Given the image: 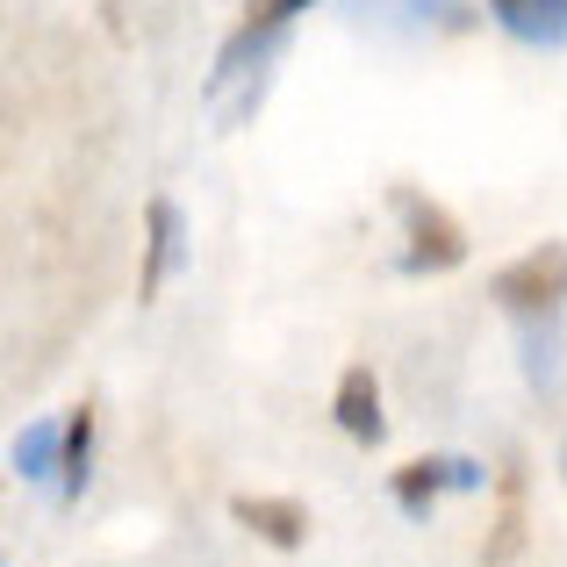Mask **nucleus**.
<instances>
[{
  "mask_svg": "<svg viewBox=\"0 0 567 567\" xmlns=\"http://www.w3.org/2000/svg\"><path fill=\"white\" fill-rule=\"evenodd\" d=\"M488 295H496V309L517 323L525 381L539 388V395H560V374H567V245L546 237V245L517 251L511 266L488 274Z\"/></svg>",
  "mask_w": 567,
  "mask_h": 567,
  "instance_id": "nucleus-1",
  "label": "nucleus"
},
{
  "mask_svg": "<svg viewBox=\"0 0 567 567\" xmlns=\"http://www.w3.org/2000/svg\"><path fill=\"white\" fill-rule=\"evenodd\" d=\"M388 208L402 216V274H453V266L467 259V230H460L431 194L388 187Z\"/></svg>",
  "mask_w": 567,
  "mask_h": 567,
  "instance_id": "nucleus-2",
  "label": "nucleus"
},
{
  "mask_svg": "<svg viewBox=\"0 0 567 567\" xmlns=\"http://www.w3.org/2000/svg\"><path fill=\"white\" fill-rule=\"evenodd\" d=\"M302 8H317V0H251L245 22H237V37L223 43V58H216V80H208V94H223V86L245 80L251 65H266V51L288 37V22H295Z\"/></svg>",
  "mask_w": 567,
  "mask_h": 567,
  "instance_id": "nucleus-3",
  "label": "nucleus"
},
{
  "mask_svg": "<svg viewBox=\"0 0 567 567\" xmlns=\"http://www.w3.org/2000/svg\"><path fill=\"white\" fill-rule=\"evenodd\" d=\"M482 482H488V467H482V460L431 453V460H410V467H395L388 496L402 503V517H416V525H424V517H431V503H439L445 488H460V496H467V488H482Z\"/></svg>",
  "mask_w": 567,
  "mask_h": 567,
  "instance_id": "nucleus-4",
  "label": "nucleus"
},
{
  "mask_svg": "<svg viewBox=\"0 0 567 567\" xmlns=\"http://www.w3.org/2000/svg\"><path fill=\"white\" fill-rule=\"evenodd\" d=\"M331 416H338V431H346V439H360V445H381V439H388V416H381V381H374V367H346V374H338Z\"/></svg>",
  "mask_w": 567,
  "mask_h": 567,
  "instance_id": "nucleus-5",
  "label": "nucleus"
},
{
  "mask_svg": "<svg viewBox=\"0 0 567 567\" xmlns=\"http://www.w3.org/2000/svg\"><path fill=\"white\" fill-rule=\"evenodd\" d=\"M230 517L251 532V539L280 546V554H295V546H309V511L295 496H237Z\"/></svg>",
  "mask_w": 567,
  "mask_h": 567,
  "instance_id": "nucleus-6",
  "label": "nucleus"
},
{
  "mask_svg": "<svg viewBox=\"0 0 567 567\" xmlns=\"http://www.w3.org/2000/svg\"><path fill=\"white\" fill-rule=\"evenodd\" d=\"M181 251H187V223H181V208L158 194L152 208H144V280H137V295H158L173 280V266H181Z\"/></svg>",
  "mask_w": 567,
  "mask_h": 567,
  "instance_id": "nucleus-7",
  "label": "nucleus"
},
{
  "mask_svg": "<svg viewBox=\"0 0 567 567\" xmlns=\"http://www.w3.org/2000/svg\"><path fill=\"white\" fill-rule=\"evenodd\" d=\"M488 14L517 43H539V51H560L567 43V0H488Z\"/></svg>",
  "mask_w": 567,
  "mask_h": 567,
  "instance_id": "nucleus-8",
  "label": "nucleus"
},
{
  "mask_svg": "<svg viewBox=\"0 0 567 567\" xmlns=\"http://www.w3.org/2000/svg\"><path fill=\"white\" fill-rule=\"evenodd\" d=\"M58 467H65V424H58V416L22 424V439H14V474H22V482H51Z\"/></svg>",
  "mask_w": 567,
  "mask_h": 567,
  "instance_id": "nucleus-9",
  "label": "nucleus"
},
{
  "mask_svg": "<svg viewBox=\"0 0 567 567\" xmlns=\"http://www.w3.org/2000/svg\"><path fill=\"white\" fill-rule=\"evenodd\" d=\"M86 467H94V410L80 402V410L65 416V467H58V496H65V503H80Z\"/></svg>",
  "mask_w": 567,
  "mask_h": 567,
  "instance_id": "nucleus-10",
  "label": "nucleus"
},
{
  "mask_svg": "<svg viewBox=\"0 0 567 567\" xmlns=\"http://www.w3.org/2000/svg\"><path fill=\"white\" fill-rule=\"evenodd\" d=\"M410 8H424V14H439V8H460V0H410Z\"/></svg>",
  "mask_w": 567,
  "mask_h": 567,
  "instance_id": "nucleus-11",
  "label": "nucleus"
},
{
  "mask_svg": "<svg viewBox=\"0 0 567 567\" xmlns=\"http://www.w3.org/2000/svg\"><path fill=\"white\" fill-rule=\"evenodd\" d=\"M560 488H567V439H560Z\"/></svg>",
  "mask_w": 567,
  "mask_h": 567,
  "instance_id": "nucleus-12",
  "label": "nucleus"
}]
</instances>
